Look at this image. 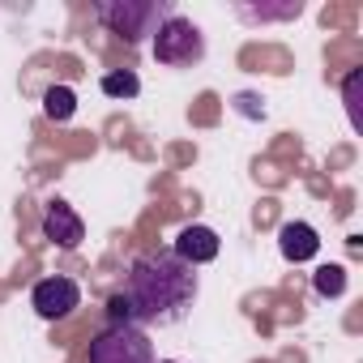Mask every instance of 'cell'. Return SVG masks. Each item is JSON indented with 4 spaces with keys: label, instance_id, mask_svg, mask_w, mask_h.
I'll list each match as a JSON object with an SVG mask.
<instances>
[{
    "label": "cell",
    "instance_id": "cell-1",
    "mask_svg": "<svg viewBox=\"0 0 363 363\" xmlns=\"http://www.w3.org/2000/svg\"><path fill=\"white\" fill-rule=\"evenodd\" d=\"M197 269L175 252H145L128 265L124 291L107 299V325H175L197 299Z\"/></svg>",
    "mask_w": 363,
    "mask_h": 363
},
{
    "label": "cell",
    "instance_id": "cell-2",
    "mask_svg": "<svg viewBox=\"0 0 363 363\" xmlns=\"http://www.w3.org/2000/svg\"><path fill=\"white\" fill-rule=\"evenodd\" d=\"M171 13H175L171 0H94V18L133 48L154 39Z\"/></svg>",
    "mask_w": 363,
    "mask_h": 363
},
{
    "label": "cell",
    "instance_id": "cell-3",
    "mask_svg": "<svg viewBox=\"0 0 363 363\" xmlns=\"http://www.w3.org/2000/svg\"><path fill=\"white\" fill-rule=\"evenodd\" d=\"M154 60L162 69H193V65H201L206 60V35H201V26L189 22V18H179V13H171L158 26V35H154Z\"/></svg>",
    "mask_w": 363,
    "mask_h": 363
},
{
    "label": "cell",
    "instance_id": "cell-4",
    "mask_svg": "<svg viewBox=\"0 0 363 363\" xmlns=\"http://www.w3.org/2000/svg\"><path fill=\"white\" fill-rule=\"evenodd\" d=\"M90 363H154V342L137 325H107L90 342Z\"/></svg>",
    "mask_w": 363,
    "mask_h": 363
},
{
    "label": "cell",
    "instance_id": "cell-5",
    "mask_svg": "<svg viewBox=\"0 0 363 363\" xmlns=\"http://www.w3.org/2000/svg\"><path fill=\"white\" fill-rule=\"evenodd\" d=\"M30 308H35L43 320H65V316H73V312L82 308V286H77L73 278H65V274H52V278L35 282Z\"/></svg>",
    "mask_w": 363,
    "mask_h": 363
},
{
    "label": "cell",
    "instance_id": "cell-6",
    "mask_svg": "<svg viewBox=\"0 0 363 363\" xmlns=\"http://www.w3.org/2000/svg\"><path fill=\"white\" fill-rule=\"evenodd\" d=\"M43 240H52L56 248H65V252H73V248H82V240H86V223H82V214L69 206V201H48L43 206Z\"/></svg>",
    "mask_w": 363,
    "mask_h": 363
},
{
    "label": "cell",
    "instance_id": "cell-7",
    "mask_svg": "<svg viewBox=\"0 0 363 363\" xmlns=\"http://www.w3.org/2000/svg\"><path fill=\"white\" fill-rule=\"evenodd\" d=\"M218 231L214 227H201V223H193V227H184V231H179L175 235V244H171V252L179 257V261H184V265H210L214 257H218Z\"/></svg>",
    "mask_w": 363,
    "mask_h": 363
},
{
    "label": "cell",
    "instance_id": "cell-8",
    "mask_svg": "<svg viewBox=\"0 0 363 363\" xmlns=\"http://www.w3.org/2000/svg\"><path fill=\"white\" fill-rule=\"evenodd\" d=\"M278 248H282V257L286 261H312L316 252H320V235H316V227H308V223H286L282 231H278Z\"/></svg>",
    "mask_w": 363,
    "mask_h": 363
},
{
    "label": "cell",
    "instance_id": "cell-9",
    "mask_svg": "<svg viewBox=\"0 0 363 363\" xmlns=\"http://www.w3.org/2000/svg\"><path fill=\"white\" fill-rule=\"evenodd\" d=\"M235 13L244 22H286V18H299L303 5L299 0H286V5H235Z\"/></svg>",
    "mask_w": 363,
    "mask_h": 363
},
{
    "label": "cell",
    "instance_id": "cell-10",
    "mask_svg": "<svg viewBox=\"0 0 363 363\" xmlns=\"http://www.w3.org/2000/svg\"><path fill=\"white\" fill-rule=\"evenodd\" d=\"M103 94H107V99H137V94H141V77H137L133 69L103 73Z\"/></svg>",
    "mask_w": 363,
    "mask_h": 363
},
{
    "label": "cell",
    "instance_id": "cell-11",
    "mask_svg": "<svg viewBox=\"0 0 363 363\" xmlns=\"http://www.w3.org/2000/svg\"><path fill=\"white\" fill-rule=\"evenodd\" d=\"M43 111H48V120H69L77 111V94L69 86H48L43 90Z\"/></svg>",
    "mask_w": 363,
    "mask_h": 363
},
{
    "label": "cell",
    "instance_id": "cell-12",
    "mask_svg": "<svg viewBox=\"0 0 363 363\" xmlns=\"http://www.w3.org/2000/svg\"><path fill=\"white\" fill-rule=\"evenodd\" d=\"M312 286H316V295H342L346 291V269L342 265H320L312 274Z\"/></svg>",
    "mask_w": 363,
    "mask_h": 363
},
{
    "label": "cell",
    "instance_id": "cell-13",
    "mask_svg": "<svg viewBox=\"0 0 363 363\" xmlns=\"http://www.w3.org/2000/svg\"><path fill=\"white\" fill-rule=\"evenodd\" d=\"M158 363H175V359H158Z\"/></svg>",
    "mask_w": 363,
    "mask_h": 363
}]
</instances>
